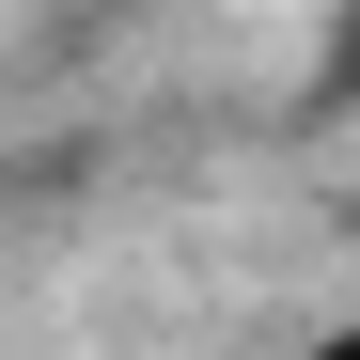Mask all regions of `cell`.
<instances>
[{
	"label": "cell",
	"instance_id": "6da1fadb",
	"mask_svg": "<svg viewBox=\"0 0 360 360\" xmlns=\"http://www.w3.org/2000/svg\"><path fill=\"white\" fill-rule=\"evenodd\" d=\"M345 94H360V32H345Z\"/></svg>",
	"mask_w": 360,
	"mask_h": 360
}]
</instances>
